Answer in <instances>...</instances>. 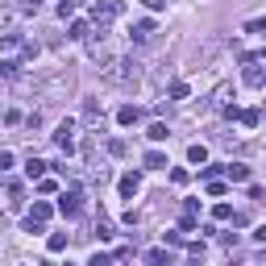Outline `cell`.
<instances>
[{"mask_svg": "<svg viewBox=\"0 0 266 266\" xmlns=\"http://www.w3.org/2000/svg\"><path fill=\"white\" fill-rule=\"evenodd\" d=\"M50 216H54V208L46 204V199H38V204H33V208H29V216H25V229H29V233H42Z\"/></svg>", "mask_w": 266, "mask_h": 266, "instance_id": "obj_1", "label": "cell"}, {"mask_svg": "<svg viewBox=\"0 0 266 266\" xmlns=\"http://www.w3.org/2000/svg\"><path fill=\"white\" fill-rule=\"evenodd\" d=\"M58 208H62V216H79V212H83V195H79V191H66Z\"/></svg>", "mask_w": 266, "mask_h": 266, "instance_id": "obj_2", "label": "cell"}, {"mask_svg": "<svg viewBox=\"0 0 266 266\" xmlns=\"http://www.w3.org/2000/svg\"><path fill=\"white\" fill-rule=\"evenodd\" d=\"M121 9H125L121 0H100V5H96V21H113Z\"/></svg>", "mask_w": 266, "mask_h": 266, "instance_id": "obj_3", "label": "cell"}, {"mask_svg": "<svg viewBox=\"0 0 266 266\" xmlns=\"http://www.w3.org/2000/svg\"><path fill=\"white\" fill-rule=\"evenodd\" d=\"M138 187H142V179H138V175H121V195H125V199L138 195Z\"/></svg>", "mask_w": 266, "mask_h": 266, "instance_id": "obj_4", "label": "cell"}, {"mask_svg": "<svg viewBox=\"0 0 266 266\" xmlns=\"http://www.w3.org/2000/svg\"><path fill=\"white\" fill-rule=\"evenodd\" d=\"M225 171H229V179H233V183H246V179H250V166H241V162H229Z\"/></svg>", "mask_w": 266, "mask_h": 266, "instance_id": "obj_5", "label": "cell"}, {"mask_svg": "<svg viewBox=\"0 0 266 266\" xmlns=\"http://www.w3.org/2000/svg\"><path fill=\"white\" fill-rule=\"evenodd\" d=\"M150 33H154V21H138V25H133V33H129V38H133V42H146Z\"/></svg>", "mask_w": 266, "mask_h": 266, "instance_id": "obj_6", "label": "cell"}, {"mask_svg": "<svg viewBox=\"0 0 266 266\" xmlns=\"http://www.w3.org/2000/svg\"><path fill=\"white\" fill-rule=\"evenodd\" d=\"M146 138H150V142H166V138H171V129H166L162 121H154V125L146 129Z\"/></svg>", "mask_w": 266, "mask_h": 266, "instance_id": "obj_7", "label": "cell"}, {"mask_svg": "<svg viewBox=\"0 0 266 266\" xmlns=\"http://www.w3.org/2000/svg\"><path fill=\"white\" fill-rule=\"evenodd\" d=\"M17 71H21L17 58H0V75H5V79H17Z\"/></svg>", "mask_w": 266, "mask_h": 266, "instance_id": "obj_8", "label": "cell"}, {"mask_svg": "<svg viewBox=\"0 0 266 266\" xmlns=\"http://www.w3.org/2000/svg\"><path fill=\"white\" fill-rule=\"evenodd\" d=\"M187 158H191L195 166H204V162H208V146H199V142H195V146L187 150Z\"/></svg>", "mask_w": 266, "mask_h": 266, "instance_id": "obj_9", "label": "cell"}, {"mask_svg": "<svg viewBox=\"0 0 266 266\" xmlns=\"http://www.w3.org/2000/svg\"><path fill=\"white\" fill-rule=\"evenodd\" d=\"M117 121H121V125H133V121H142V113L133 108V104H125V108L117 113Z\"/></svg>", "mask_w": 266, "mask_h": 266, "instance_id": "obj_10", "label": "cell"}, {"mask_svg": "<svg viewBox=\"0 0 266 266\" xmlns=\"http://www.w3.org/2000/svg\"><path fill=\"white\" fill-rule=\"evenodd\" d=\"M42 171H46V162H42V158H29V162H25V175H29V179H38Z\"/></svg>", "mask_w": 266, "mask_h": 266, "instance_id": "obj_11", "label": "cell"}, {"mask_svg": "<svg viewBox=\"0 0 266 266\" xmlns=\"http://www.w3.org/2000/svg\"><path fill=\"white\" fill-rule=\"evenodd\" d=\"M237 117H241L246 129H258V108H246V113H237Z\"/></svg>", "mask_w": 266, "mask_h": 266, "instance_id": "obj_12", "label": "cell"}, {"mask_svg": "<svg viewBox=\"0 0 266 266\" xmlns=\"http://www.w3.org/2000/svg\"><path fill=\"white\" fill-rule=\"evenodd\" d=\"M146 262H150V266H162V262H171V258H166V250H150Z\"/></svg>", "mask_w": 266, "mask_h": 266, "instance_id": "obj_13", "label": "cell"}, {"mask_svg": "<svg viewBox=\"0 0 266 266\" xmlns=\"http://www.w3.org/2000/svg\"><path fill=\"white\" fill-rule=\"evenodd\" d=\"M71 38H75V42L87 38V21H75V25H71Z\"/></svg>", "mask_w": 266, "mask_h": 266, "instance_id": "obj_14", "label": "cell"}, {"mask_svg": "<svg viewBox=\"0 0 266 266\" xmlns=\"http://www.w3.org/2000/svg\"><path fill=\"white\" fill-rule=\"evenodd\" d=\"M66 250V237H62V233H54V237H50V254H62Z\"/></svg>", "mask_w": 266, "mask_h": 266, "instance_id": "obj_15", "label": "cell"}, {"mask_svg": "<svg viewBox=\"0 0 266 266\" xmlns=\"http://www.w3.org/2000/svg\"><path fill=\"white\" fill-rule=\"evenodd\" d=\"M146 166H166V154H158V150H150V154H146Z\"/></svg>", "mask_w": 266, "mask_h": 266, "instance_id": "obj_16", "label": "cell"}, {"mask_svg": "<svg viewBox=\"0 0 266 266\" xmlns=\"http://www.w3.org/2000/svg\"><path fill=\"white\" fill-rule=\"evenodd\" d=\"M212 216H216V220H233V208H229V204H216Z\"/></svg>", "mask_w": 266, "mask_h": 266, "instance_id": "obj_17", "label": "cell"}, {"mask_svg": "<svg viewBox=\"0 0 266 266\" xmlns=\"http://www.w3.org/2000/svg\"><path fill=\"white\" fill-rule=\"evenodd\" d=\"M75 5H79V0H62V5H58V17H71V13H75Z\"/></svg>", "mask_w": 266, "mask_h": 266, "instance_id": "obj_18", "label": "cell"}, {"mask_svg": "<svg viewBox=\"0 0 266 266\" xmlns=\"http://www.w3.org/2000/svg\"><path fill=\"white\" fill-rule=\"evenodd\" d=\"M87 266H113V258H108V254H92V262H87Z\"/></svg>", "mask_w": 266, "mask_h": 266, "instance_id": "obj_19", "label": "cell"}, {"mask_svg": "<svg viewBox=\"0 0 266 266\" xmlns=\"http://www.w3.org/2000/svg\"><path fill=\"white\" fill-rule=\"evenodd\" d=\"M171 96L175 100H187V83H171Z\"/></svg>", "mask_w": 266, "mask_h": 266, "instance_id": "obj_20", "label": "cell"}, {"mask_svg": "<svg viewBox=\"0 0 266 266\" xmlns=\"http://www.w3.org/2000/svg\"><path fill=\"white\" fill-rule=\"evenodd\" d=\"M9 166H13V154H9V150H0V171H9Z\"/></svg>", "mask_w": 266, "mask_h": 266, "instance_id": "obj_21", "label": "cell"}, {"mask_svg": "<svg viewBox=\"0 0 266 266\" xmlns=\"http://www.w3.org/2000/svg\"><path fill=\"white\" fill-rule=\"evenodd\" d=\"M142 5H146V9H154V13H158V9H162V5H166V0H142Z\"/></svg>", "mask_w": 266, "mask_h": 266, "instance_id": "obj_22", "label": "cell"}]
</instances>
